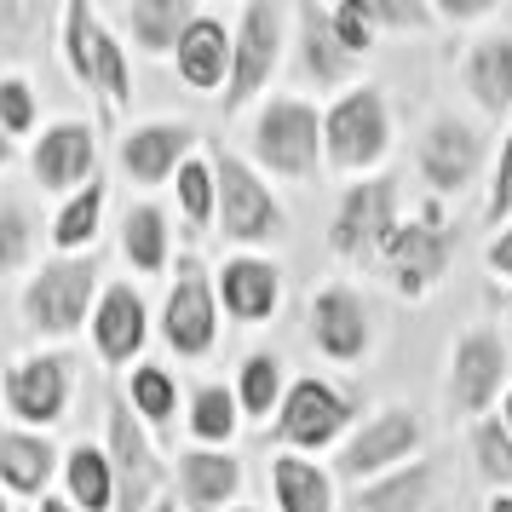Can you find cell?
Wrapping results in <instances>:
<instances>
[{
  "label": "cell",
  "instance_id": "1",
  "mask_svg": "<svg viewBox=\"0 0 512 512\" xmlns=\"http://www.w3.org/2000/svg\"><path fill=\"white\" fill-rule=\"evenodd\" d=\"M93 282H98L93 259H58V265H47L24 288L29 328H41V334H75L81 317H87V300H93Z\"/></svg>",
  "mask_w": 512,
  "mask_h": 512
},
{
  "label": "cell",
  "instance_id": "2",
  "mask_svg": "<svg viewBox=\"0 0 512 512\" xmlns=\"http://www.w3.org/2000/svg\"><path fill=\"white\" fill-rule=\"evenodd\" d=\"M317 144H323V127H317V116L305 110L300 98L265 104V116H259V127H254V150L271 173L305 179V173L317 167Z\"/></svg>",
  "mask_w": 512,
  "mask_h": 512
},
{
  "label": "cell",
  "instance_id": "3",
  "mask_svg": "<svg viewBox=\"0 0 512 512\" xmlns=\"http://www.w3.org/2000/svg\"><path fill=\"white\" fill-rule=\"evenodd\" d=\"M323 144L340 167L380 162V156H386V104H380V93L363 87V93L340 98L323 121Z\"/></svg>",
  "mask_w": 512,
  "mask_h": 512
},
{
  "label": "cell",
  "instance_id": "4",
  "mask_svg": "<svg viewBox=\"0 0 512 512\" xmlns=\"http://www.w3.org/2000/svg\"><path fill=\"white\" fill-rule=\"evenodd\" d=\"M219 219H225V236H236V242H259V236L282 231V208L271 202V190L236 156H219Z\"/></svg>",
  "mask_w": 512,
  "mask_h": 512
},
{
  "label": "cell",
  "instance_id": "5",
  "mask_svg": "<svg viewBox=\"0 0 512 512\" xmlns=\"http://www.w3.org/2000/svg\"><path fill=\"white\" fill-rule=\"evenodd\" d=\"M277 47H282V12L277 6H265V0H254V6L242 12V35H236L231 110L236 104H248V98L271 81V70H277Z\"/></svg>",
  "mask_w": 512,
  "mask_h": 512
},
{
  "label": "cell",
  "instance_id": "6",
  "mask_svg": "<svg viewBox=\"0 0 512 512\" xmlns=\"http://www.w3.org/2000/svg\"><path fill=\"white\" fill-rule=\"evenodd\" d=\"M392 185L386 179H374V185H357L346 196V208L334 219V254L346 259H363L374 248H386L392 242Z\"/></svg>",
  "mask_w": 512,
  "mask_h": 512
},
{
  "label": "cell",
  "instance_id": "7",
  "mask_svg": "<svg viewBox=\"0 0 512 512\" xmlns=\"http://www.w3.org/2000/svg\"><path fill=\"white\" fill-rule=\"evenodd\" d=\"M346 397L340 392H328L323 380H300L294 392H288V403H282V420H277V432L288 443H305V449H317V443H334L340 432H346Z\"/></svg>",
  "mask_w": 512,
  "mask_h": 512
},
{
  "label": "cell",
  "instance_id": "8",
  "mask_svg": "<svg viewBox=\"0 0 512 512\" xmlns=\"http://www.w3.org/2000/svg\"><path fill=\"white\" fill-rule=\"evenodd\" d=\"M162 328H167V346L185 351V357H202V351L213 346V294H208V282H202L196 265H185L179 282H173Z\"/></svg>",
  "mask_w": 512,
  "mask_h": 512
},
{
  "label": "cell",
  "instance_id": "9",
  "mask_svg": "<svg viewBox=\"0 0 512 512\" xmlns=\"http://www.w3.org/2000/svg\"><path fill=\"white\" fill-rule=\"evenodd\" d=\"M415 443H420L415 415H403V409H386V415H374L369 426H363V432L346 443V455H340V472H346V478H369V472H380V466L403 461Z\"/></svg>",
  "mask_w": 512,
  "mask_h": 512
},
{
  "label": "cell",
  "instance_id": "10",
  "mask_svg": "<svg viewBox=\"0 0 512 512\" xmlns=\"http://www.w3.org/2000/svg\"><path fill=\"white\" fill-rule=\"evenodd\" d=\"M420 173L432 179L438 190H461L472 173H478V133L466 127V121L443 116L426 127V139H420Z\"/></svg>",
  "mask_w": 512,
  "mask_h": 512
},
{
  "label": "cell",
  "instance_id": "11",
  "mask_svg": "<svg viewBox=\"0 0 512 512\" xmlns=\"http://www.w3.org/2000/svg\"><path fill=\"white\" fill-rule=\"evenodd\" d=\"M392 259V282L403 294H426L432 282L443 277V259H449V236L432 231V225H397L392 242L380 248Z\"/></svg>",
  "mask_w": 512,
  "mask_h": 512
},
{
  "label": "cell",
  "instance_id": "12",
  "mask_svg": "<svg viewBox=\"0 0 512 512\" xmlns=\"http://www.w3.org/2000/svg\"><path fill=\"white\" fill-rule=\"evenodd\" d=\"M64 397H70V374L58 357H29L18 369L6 374V403H12V415L35 420V426H47V420L64 415Z\"/></svg>",
  "mask_w": 512,
  "mask_h": 512
},
{
  "label": "cell",
  "instance_id": "13",
  "mask_svg": "<svg viewBox=\"0 0 512 512\" xmlns=\"http://www.w3.org/2000/svg\"><path fill=\"white\" fill-rule=\"evenodd\" d=\"M501 374H507V346L495 334H466L461 351H455V409L478 415L489 397L501 392Z\"/></svg>",
  "mask_w": 512,
  "mask_h": 512
},
{
  "label": "cell",
  "instance_id": "14",
  "mask_svg": "<svg viewBox=\"0 0 512 512\" xmlns=\"http://www.w3.org/2000/svg\"><path fill=\"white\" fill-rule=\"evenodd\" d=\"M87 167H93V127H81V121H58L41 133L35 144V179L47 190H70L87 179Z\"/></svg>",
  "mask_w": 512,
  "mask_h": 512
},
{
  "label": "cell",
  "instance_id": "15",
  "mask_svg": "<svg viewBox=\"0 0 512 512\" xmlns=\"http://www.w3.org/2000/svg\"><path fill=\"white\" fill-rule=\"evenodd\" d=\"M225 64H236V47L219 18H190V29L179 35V75L196 93H213L225 81Z\"/></svg>",
  "mask_w": 512,
  "mask_h": 512
},
{
  "label": "cell",
  "instance_id": "16",
  "mask_svg": "<svg viewBox=\"0 0 512 512\" xmlns=\"http://www.w3.org/2000/svg\"><path fill=\"white\" fill-rule=\"evenodd\" d=\"M110 449H116V466H121V512H139L150 484H156V455L144 432L133 426L127 403H110Z\"/></svg>",
  "mask_w": 512,
  "mask_h": 512
},
{
  "label": "cell",
  "instance_id": "17",
  "mask_svg": "<svg viewBox=\"0 0 512 512\" xmlns=\"http://www.w3.org/2000/svg\"><path fill=\"white\" fill-rule=\"evenodd\" d=\"M190 150V127H173V121H156V127H139L121 139V167L139 179V185H162L167 173L179 167V156Z\"/></svg>",
  "mask_w": 512,
  "mask_h": 512
},
{
  "label": "cell",
  "instance_id": "18",
  "mask_svg": "<svg viewBox=\"0 0 512 512\" xmlns=\"http://www.w3.org/2000/svg\"><path fill=\"white\" fill-rule=\"evenodd\" d=\"M311 334H317V346H323L328 357H357V351L369 346L363 300H357L351 288H328V294H317V305H311Z\"/></svg>",
  "mask_w": 512,
  "mask_h": 512
},
{
  "label": "cell",
  "instance_id": "19",
  "mask_svg": "<svg viewBox=\"0 0 512 512\" xmlns=\"http://www.w3.org/2000/svg\"><path fill=\"white\" fill-rule=\"evenodd\" d=\"M225 311L242 317V323H259V317H271L282 300V282H277V265H265V259H231L225 265Z\"/></svg>",
  "mask_w": 512,
  "mask_h": 512
},
{
  "label": "cell",
  "instance_id": "20",
  "mask_svg": "<svg viewBox=\"0 0 512 512\" xmlns=\"http://www.w3.org/2000/svg\"><path fill=\"white\" fill-rule=\"evenodd\" d=\"M93 334H98V351H104L110 363H127V357L144 346V300L133 288H110V294L98 300Z\"/></svg>",
  "mask_w": 512,
  "mask_h": 512
},
{
  "label": "cell",
  "instance_id": "21",
  "mask_svg": "<svg viewBox=\"0 0 512 512\" xmlns=\"http://www.w3.org/2000/svg\"><path fill=\"white\" fill-rule=\"evenodd\" d=\"M271 484H277L282 512H328L334 495H328V478L311 461H294V455H277L271 461Z\"/></svg>",
  "mask_w": 512,
  "mask_h": 512
},
{
  "label": "cell",
  "instance_id": "22",
  "mask_svg": "<svg viewBox=\"0 0 512 512\" xmlns=\"http://www.w3.org/2000/svg\"><path fill=\"white\" fill-rule=\"evenodd\" d=\"M300 47H305V70L317 75V81H340L351 52L340 47V35H334V12H317V6H300Z\"/></svg>",
  "mask_w": 512,
  "mask_h": 512
},
{
  "label": "cell",
  "instance_id": "23",
  "mask_svg": "<svg viewBox=\"0 0 512 512\" xmlns=\"http://www.w3.org/2000/svg\"><path fill=\"white\" fill-rule=\"evenodd\" d=\"M466 81H472V93L484 110H507L512 104V41H484V47L472 52V64H466Z\"/></svg>",
  "mask_w": 512,
  "mask_h": 512
},
{
  "label": "cell",
  "instance_id": "24",
  "mask_svg": "<svg viewBox=\"0 0 512 512\" xmlns=\"http://www.w3.org/2000/svg\"><path fill=\"white\" fill-rule=\"evenodd\" d=\"M0 478L18 489V495H35V489L52 478L47 438H18V432H0Z\"/></svg>",
  "mask_w": 512,
  "mask_h": 512
},
{
  "label": "cell",
  "instance_id": "25",
  "mask_svg": "<svg viewBox=\"0 0 512 512\" xmlns=\"http://www.w3.org/2000/svg\"><path fill=\"white\" fill-rule=\"evenodd\" d=\"M127 24L139 35V47L167 52V47H179V35L190 29V6L185 0H133L127 6Z\"/></svg>",
  "mask_w": 512,
  "mask_h": 512
},
{
  "label": "cell",
  "instance_id": "26",
  "mask_svg": "<svg viewBox=\"0 0 512 512\" xmlns=\"http://www.w3.org/2000/svg\"><path fill=\"white\" fill-rule=\"evenodd\" d=\"M242 489V466L231 455H185V495L196 507H219Z\"/></svg>",
  "mask_w": 512,
  "mask_h": 512
},
{
  "label": "cell",
  "instance_id": "27",
  "mask_svg": "<svg viewBox=\"0 0 512 512\" xmlns=\"http://www.w3.org/2000/svg\"><path fill=\"white\" fill-rule=\"evenodd\" d=\"M70 495H75L87 512H110V501H116L110 461L98 455L93 443H75V449H70Z\"/></svg>",
  "mask_w": 512,
  "mask_h": 512
},
{
  "label": "cell",
  "instance_id": "28",
  "mask_svg": "<svg viewBox=\"0 0 512 512\" xmlns=\"http://www.w3.org/2000/svg\"><path fill=\"white\" fill-rule=\"evenodd\" d=\"M64 47H70V70L87 81V87H98V47H104V29H98V18L87 12V6H70L64 12Z\"/></svg>",
  "mask_w": 512,
  "mask_h": 512
},
{
  "label": "cell",
  "instance_id": "29",
  "mask_svg": "<svg viewBox=\"0 0 512 512\" xmlns=\"http://www.w3.org/2000/svg\"><path fill=\"white\" fill-rule=\"evenodd\" d=\"M121 248H127V259L139 265V271H162V259H167V231H162V213L156 208H139V213H127V225H121Z\"/></svg>",
  "mask_w": 512,
  "mask_h": 512
},
{
  "label": "cell",
  "instance_id": "30",
  "mask_svg": "<svg viewBox=\"0 0 512 512\" xmlns=\"http://www.w3.org/2000/svg\"><path fill=\"white\" fill-rule=\"evenodd\" d=\"M98 208H104V185H87V190H81V196L70 202V208L58 213V225H52V242H58V248H81V242H93Z\"/></svg>",
  "mask_w": 512,
  "mask_h": 512
},
{
  "label": "cell",
  "instance_id": "31",
  "mask_svg": "<svg viewBox=\"0 0 512 512\" xmlns=\"http://www.w3.org/2000/svg\"><path fill=\"white\" fill-rule=\"evenodd\" d=\"M277 392H282V363L277 357H248L242 363V403H248V415H271Z\"/></svg>",
  "mask_w": 512,
  "mask_h": 512
},
{
  "label": "cell",
  "instance_id": "32",
  "mask_svg": "<svg viewBox=\"0 0 512 512\" xmlns=\"http://www.w3.org/2000/svg\"><path fill=\"white\" fill-rule=\"evenodd\" d=\"M190 426H196V438H231L236 432V403L231 392H219V386H208V392H196V415H190Z\"/></svg>",
  "mask_w": 512,
  "mask_h": 512
},
{
  "label": "cell",
  "instance_id": "33",
  "mask_svg": "<svg viewBox=\"0 0 512 512\" xmlns=\"http://www.w3.org/2000/svg\"><path fill=\"white\" fill-rule=\"evenodd\" d=\"M35 29H47V6H12V0H0V58L24 52V41Z\"/></svg>",
  "mask_w": 512,
  "mask_h": 512
},
{
  "label": "cell",
  "instance_id": "34",
  "mask_svg": "<svg viewBox=\"0 0 512 512\" xmlns=\"http://www.w3.org/2000/svg\"><path fill=\"white\" fill-rule=\"evenodd\" d=\"M133 403H139V415L167 420L173 415V380H167L162 369H139L133 374Z\"/></svg>",
  "mask_w": 512,
  "mask_h": 512
},
{
  "label": "cell",
  "instance_id": "35",
  "mask_svg": "<svg viewBox=\"0 0 512 512\" xmlns=\"http://www.w3.org/2000/svg\"><path fill=\"white\" fill-rule=\"evenodd\" d=\"M334 35H340V47L346 52H363L374 35V6L369 0H346V6H334Z\"/></svg>",
  "mask_w": 512,
  "mask_h": 512
},
{
  "label": "cell",
  "instance_id": "36",
  "mask_svg": "<svg viewBox=\"0 0 512 512\" xmlns=\"http://www.w3.org/2000/svg\"><path fill=\"white\" fill-rule=\"evenodd\" d=\"M98 87H104V98L110 104H127L133 98V81H127V58H121V47H116V35H104V47H98Z\"/></svg>",
  "mask_w": 512,
  "mask_h": 512
},
{
  "label": "cell",
  "instance_id": "37",
  "mask_svg": "<svg viewBox=\"0 0 512 512\" xmlns=\"http://www.w3.org/2000/svg\"><path fill=\"white\" fill-rule=\"evenodd\" d=\"M213 185H219V179H213L202 162H185V167H179V196H185V213L196 219V225L213 213Z\"/></svg>",
  "mask_w": 512,
  "mask_h": 512
},
{
  "label": "cell",
  "instance_id": "38",
  "mask_svg": "<svg viewBox=\"0 0 512 512\" xmlns=\"http://www.w3.org/2000/svg\"><path fill=\"white\" fill-rule=\"evenodd\" d=\"M420 484H426V472H409V478H397V484L374 489V495H363V512H415Z\"/></svg>",
  "mask_w": 512,
  "mask_h": 512
},
{
  "label": "cell",
  "instance_id": "39",
  "mask_svg": "<svg viewBox=\"0 0 512 512\" xmlns=\"http://www.w3.org/2000/svg\"><path fill=\"white\" fill-rule=\"evenodd\" d=\"M35 121V98L24 81H0V133H29Z\"/></svg>",
  "mask_w": 512,
  "mask_h": 512
},
{
  "label": "cell",
  "instance_id": "40",
  "mask_svg": "<svg viewBox=\"0 0 512 512\" xmlns=\"http://www.w3.org/2000/svg\"><path fill=\"white\" fill-rule=\"evenodd\" d=\"M478 461H484V472L495 484H512V438L501 426H484L478 432Z\"/></svg>",
  "mask_w": 512,
  "mask_h": 512
},
{
  "label": "cell",
  "instance_id": "41",
  "mask_svg": "<svg viewBox=\"0 0 512 512\" xmlns=\"http://www.w3.org/2000/svg\"><path fill=\"white\" fill-rule=\"evenodd\" d=\"M24 254H29V225H24V213L0 208V271H12Z\"/></svg>",
  "mask_w": 512,
  "mask_h": 512
},
{
  "label": "cell",
  "instance_id": "42",
  "mask_svg": "<svg viewBox=\"0 0 512 512\" xmlns=\"http://www.w3.org/2000/svg\"><path fill=\"white\" fill-rule=\"evenodd\" d=\"M501 213H512V139L501 150V173H495V190H489V219H501Z\"/></svg>",
  "mask_w": 512,
  "mask_h": 512
},
{
  "label": "cell",
  "instance_id": "43",
  "mask_svg": "<svg viewBox=\"0 0 512 512\" xmlns=\"http://www.w3.org/2000/svg\"><path fill=\"white\" fill-rule=\"evenodd\" d=\"M489 271H501V277H512V231H501V242L489 248Z\"/></svg>",
  "mask_w": 512,
  "mask_h": 512
},
{
  "label": "cell",
  "instance_id": "44",
  "mask_svg": "<svg viewBox=\"0 0 512 512\" xmlns=\"http://www.w3.org/2000/svg\"><path fill=\"white\" fill-rule=\"evenodd\" d=\"M449 12H455V18H478V12H489L484 0H461V6H449Z\"/></svg>",
  "mask_w": 512,
  "mask_h": 512
},
{
  "label": "cell",
  "instance_id": "45",
  "mask_svg": "<svg viewBox=\"0 0 512 512\" xmlns=\"http://www.w3.org/2000/svg\"><path fill=\"white\" fill-rule=\"evenodd\" d=\"M41 512H75V507H64V501H41Z\"/></svg>",
  "mask_w": 512,
  "mask_h": 512
},
{
  "label": "cell",
  "instance_id": "46",
  "mask_svg": "<svg viewBox=\"0 0 512 512\" xmlns=\"http://www.w3.org/2000/svg\"><path fill=\"white\" fill-rule=\"evenodd\" d=\"M489 512H512V495H501V501H495V507H489Z\"/></svg>",
  "mask_w": 512,
  "mask_h": 512
},
{
  "label": "cell",
  "instance_id": "47",
  "mask_svg": "<svg viewBox=\"0 0 512 512\" xmlns=\"http://www.w3.org/2000/svg\"><path fill=\"white\" fill-rule=\"evenodd\" d=\"M6 162H12V144L0 139V167H6Z\"/></svg>",
  "mask_w": 512,
  "mask_h": 512
},
{
  "label": "cell",
  "instance_id": "48",
  "mask_svg": "<svg viewBox=\"0 0 512 512\" xmlns=\"http://www.w3.org/2000/svg\"><path fill=\"white\" fill-rule=\"evenodd\" d=\"M507 426H512V397H507Z\"/></svg>",
  "mask_w": 512,
  "mask_h": 512
},
{
  "label": "cell",
  "instance_id": "49",
  "mask_svg": "<svg viewBox=\"0 0 512 512\" xmlns=\"http://www.w3.org/2000/svg\"><path fill=\"white\" fill-rule=\"evenodd\" d=\"M0 512H6V507H0Z\"/></svg>",
  "mask_w": 512,
  "mask_h": 512
}]
</instances>
